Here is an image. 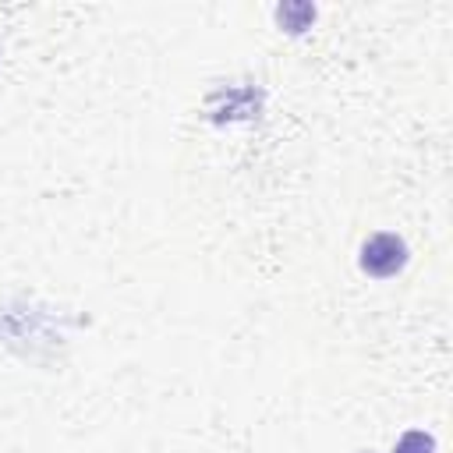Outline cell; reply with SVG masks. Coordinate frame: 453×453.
Here are the masks:
<instances>
[{
	"mask_svg": "<svg viewBox=\"0 0 453 453\" xmlns=\"http://www.w3.org/2000/svg\"><path fill=\"white\" fill-rule=\"evenodd\" d=\"M361 273L375 276V280H389L407 265V244L396 234H372L361 244V258H357Z\"/></svg>",
	"mask_w": 453,
	"mask_h": 453,
	"instance_id": "1",
	"label": "cell"
},
{
	"mask_svg": "<svg viewBox=\"0 0 453 453\" xmlns=\"http://www.w3.org/2000/svg\"><path fill=\"white\" fill-rule=\"evenodd\" d=\"M276 21L287 32H304L315 21V7L311 4H283V7H276Z\"/></svg>",
	"mask_w": 453,
	"mask_h": 453,
	"instance_id": "2",
	"label": "cell"
},
{
	"mask_svg": "<svg viewBox=\"0 0 453 453\" xmlns=\"http://www.w3.org/2000/svg\"><path fill=\"white\" fill-rule=\"evenodd\" d=\"M393 453H435V439L428 432H421V428H411V432H403L396 439Z\"/></svg>",
	"mask_w": 453,
	"mask_h": 453,
	"instance_id": "3",
	"label": "cell"
}]
</instances>
